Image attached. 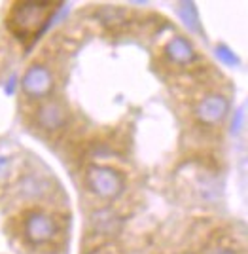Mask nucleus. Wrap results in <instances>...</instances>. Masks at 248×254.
Segmentation results:
<instances>
[{
  "label": "nucleus",
  "mask_w": 248,
  "mask_h": 254,
  "mask_svg": "<svg viewBox=\"0 0 248 254\" xmlns=\"http://www.w3.org/2000/svg\"><path fill=\"white\" fill-rule=\"evenodd\" d=\"M243 124H245V106H243V108H239L235 118H233V122H231V133H233V135H237L239 131L243 129Z\"/></svg>",
  "instance_id": "14"
},
{
  "label": "nucleus",
  "mask_w": 248,
  "mask_h": 254,
  "mask_svg": "<svg viewBox=\"0 0 248 254\" xmlns=\"http://www.w3.org/2000/svg\"><path fill=\"white\" fill-rule=\"evenodd\" d=\"M21 89L23 93L33 99V101H40L46 99L53 91V74L48 66L34 63L27 68V72L21 80Z\"/></svg>",
  "instance_id": "4"
},
{
  "label": "nucleus",
  "mask_w": 248,
  "mask_h": 254,
  "mask_svg": "<svg viewBox=\"0 0 248 254\" xmlns=\"http://www.w3.org/2000/svg\"><path fill=\"white\" fill-rule=\"evenodd\" d=\"M121 220L116 216L114 209H97V211L91 214V230L93 235L99 237H108V235H114L119 230Z\"/></svg>",
  "instance_id": "9"
},
{
  "label": "nucleus",
  "mask_w": 248,
  "mask_h": 254,
  "mask_svg": "<svg viewBox=\"0 0 248 254\" xmlns=\"http://www.w3.org/2000/svg\"><path fill=\"white\" fill-rule=\"evenodd\" d=\"M165 57L174 64H186L194 63L197 59V53L194 50V44L184 36H173L169 42L165 44Z\"/></svg>",
  "instance_id": "8"
},
{
  "label": "nucleus",
  "mask_w": 248,
  "mask_h": 254,
  "mask_svg": "<svg viewBox=\"0 0 248 254\" xmlns=\"http://www.w3.org/2000/svg\"><path fill=\"white\" fill-rule=\"evenodd\" d=\"M97 17L100 21L108 25V27H119V25H125V11L121 8H112V6H104L102 10L97 11Z\"/></svg>",
  "instance_id": "12"
},
{
  "label": "nucleus",
  "mask_w": 248,
  "mask_h": 254,
  "mask_svg": "<svg viewBox=\"0 0 248 254\" xmlns=\"http://www.w3.org/2000/svg\"><path fill=\"white\" fill-rule=\"evenodd\" d=\"M36 126L40 127L42 131H48V133H53V131H59L66 126V120H68V112H66L65 105L61 101H46L38 106L36 110Z\"/></svg>",
  "instance_id": "6"
},
{
  "label": "nucleus",
  "mask_w": 248,
  "mask_h": 254,
  "mask_svg": "<svg viewBox=\"0 0 248 254\" xmlns=\"http://www.w3.org/2000/svg\"><path fill=\"white\" fill-rule=\"evenodd\" d=\"M206 254H237L233 249H227V247H212V249H208Z\"/></svg>",
  "instance_id": "15"
},
{
  "label": "nucleus",
  "mask_w": 248,
  "mask_h": 254,
  "mask_svg": "<svg viewBox=\"0 0 248 254\" xmlns=\"http://www.w3.org/2000/svg\"><path fill=\"white\" fill-rule=\"evenodd\" d=\"M23 235H25V241L29 245L42 247V245L51 243L59 235V224H57L53 214L33 209V211L25 212Z\"/></svg>",
  "instance_id": "3"
},
{
  "label": "nucleus",
  "mask_w": 248,
  "mask_h": 254,
  "mask_svg": "<svg viewBox=\"0 0 248 254\" xmlns=\"http://www.w3.org/2000/svg\"><path fill=\"white\" fill-rule=\"evenodd\" d=\"M86 184L100 199H116L123 191L125 179L118 169L108 165H89L86 171Z\"/></svg>",
  "instance_id": "2"
},
{
  "label": "nucleus",
  "mask_w": 248,
  "mask_h": 254,
  "mask_svg": "<svg viewBox=\"0 0 248 254\" xmlns=\"http://www.w3.org/2000/svg\"><path fill=\"white\" fill-rule=\"evenodd\" d=\"M17 161V150L8 142H0V186L11 179Z\"/></svg>",
  "instance_id": "10"
},
{
  "label": "nucleus",
  "mask_w": 248,
  "mask_h": 254,
  "mask_svg": "<svg viewBox=\"0 0 248 254\" xmlns=\"http://www.w3.org/2000/svg\"><path fill=\"white\" fill-rule=\"evenodd\" d=\"M178 15L182 23L192 32H201V25H199V15H197V8L194 2H182L178 4Z\"/></svg>",
  "instance_id": "11"
},
{
  "label": "nucleus",
  "mask_w": 248,
  "mask_h": 254,
  "mask_svg": "<svg viewBox=\"0 0 248 254\" xmlns=\"http://www.w3.org/2000/svg\"><path fill=\"white\" fill-rule=\"evenodd\" d=\"M227 112H229V101H227V97L220 95V93H208L195 106V116L205 126L220 124Z\"/></svg>",
  "instance_id": "5"
},
{
  "label": "nucleus",
  "mask_w": 248,
  "mask_h": 254,
  "mask_svg": "<svg viewBox=\"0 0 248 254\" xmlns=\"http://www.w3.org/2000/svg\"><path fill=\"white\" fill-rule=\"evenodd\" d=\"M63 8V4H51V2H23L15 4L8 19V29L17 38L25 42L27 38H38L48 25L53 21V15Z\"/></svg>",
  "instance_id": "1"
},
{
  "label": "nucleus",
  "mask_w": 248,
  "mask_h": 254,
  "mask_svg": "<svg viewBox=\"0 0 248 254\" xmlns=\"http://www.w3.org/2000/svg\"><path fill=\"white\" fill-rule=\"evenodd\" d=\"M13 89H15V78L11 76L10 82L6 84V93H8V95H11V93H13Z\"/></svg>",
  "instance_id": "16"
},
{
  "label": "nucleus",
  "mask_w": 248,
  "mask_h": 254,
  "mask_svg": "<svg viewBox=\"0 0 248 254\" xmlns=\"http://www.w3.org/2000/svg\"><path fill=\"white\" fill-rule=\"evenodd\" d=\"M51 180L42 177L40 173H29L19 182V195L27 201H36L51 193Z\"/></svg>",
  "instance_id": "7"
},
{
  "label": "nucleus",
  "mask_w": 248,
  "mask_h": 254,
  "mask_svg": "<svg viewBox=\"0 0 248 254\" xmlns=\"http://www.w3.org/2000/svg\"><path fill=\"white\" fill-rule=\"evenodd\" d=\"M216 57H218L222 63L226 64V66H237V64H239V57L231 52L227 46H224V44L216 48Z\"/></svg>",
  "instance_id": "13"
}]
</instances>
